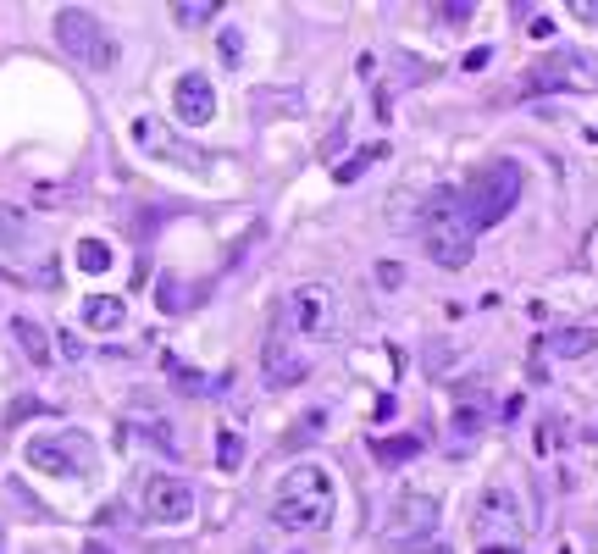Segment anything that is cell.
Returning a JSON list of instances; mask_svg holds the SVG:
<instances>
[{
    "label": "cell",
    "mask_w": 598,
    "mask_h": 554,
    "mask_svg": "<svg viewBox=\"0 0 598 554\" xmlns=\"http://www.w3.org/2000/svg\"><path fill=\"white\" fill-rule=\"evenodd\" d=\"M338 510V488H333V471L327 466H288L283 482L272 494V521L277 527H294V532H322Z\"/></svg>",
    "instance_id": "cell-1"
},
{
    "label": "cell",
    "mask_w": 598,
    "mask_h": 554,
    "mask_svg": "<svg viewBox=\"0 0 598 554\" xmlns=\"http://www.w3.org/2000/svg\"><path fill=\"white\" fill-rule=\"evenodd\" d=\"M421 244H427V255L443 266V272H460V266L471 261V250H477V228H471L466 205H460L455 189H438L427 205V217H421Z\"/></svg>",
    "instance_id": "cell-2"
},
{
    "label": "cell",
    "mask_w": 598,
    "mask_h": 554,
    "mask_svg": "<svg viewBox=\"0 0 598 554\" xmlns=\"http://www.w3.org/2000/svg\"><path fill=\"white\" fill-rule=\"evenodd\" d=\"M23 460L34 471H45V477L56 482H84L100 471V449L95 438L84 433V427H56V433H34L23 444Z\"/></svg>",
    "instance_id": "cell-3"
},
{
    "label": "cell",
    "mask_w": 598,
    "mask_h": 554,
    "mask_svg": "<svg viewBox=\"0 0 598 554\" xmlns=\"http://www.w3.org/2000/svg\"><path fill=\"white\" fill-rule=\"evenodd\" d=\"M515 200H521V167H515V161H493V167H482L477 178L466 183V194H460L471 228H493V222H504Z\"/></svg>",
    "instance_id": "cell-4"
},
{
    "label": "cell",
    "mask_w": 598,
    "mask_h": 554,
    "mask_svg": "<svg viewBox=\"0 0 598 554\" xmlns=\"http://www.w3.org/2000/svg\"><path fill=\"white\" fill-rule=\"evenodd\" d=\"M56 45L67 50L72 61L95 67V73H106L111 61H117V39H111V28L100 23L95 12H84V6H61V12H56Z\"/></svg>",
    "instance_id": "cell-5"
},
{
    "label": "cell",
    "mask_w": 598,
    "mask_h": 554,
    "mask_svg": "<svg viewBox=\"0 0 598 554\" xmlns=\"http://www.w3.org/2000/svg\"><path fill=\"white\" fill-rule=\"evenodd\" d=\"M338 327V300L327 283H299L283 300V333L294 338H327Z\"/></svg>",
    "instance_id": "cell-6"
},
{
    "label": "cell",
    "mask_w": 598,
    "mask_h": 554,
    "mask_svg": "<svg viewBox=\"0 0 598 554\" xmlns=\"http://www.w3.org/2000/svg\"><path fill=\"white\" fill-rule=\"evenodd\" d=\"M477 532H482V538H493V543L504 538V549H510V538L527 532V499L515 494L510 482H493L488 494L477 499Z\"/></svg>",
    "instance_id": "cell-7"
},
{
    "label": "cell",
    "mask_w": 598,
    "mask_h": 554,
    "mask_svg": "<svg viewBox=\"0 0 598 554\" xmlns=\"http://www.w3.org/2000/svg\"><path fill=\"white\" fill-rule=\"evenodd\" d=\"M144 516L156 521V527H183L194 516V488L172 471H156V477H144Z\"/></svg>",
    "instance_id": "cell-8"
},
{
    "label": "cell",
    "mask_w": 598,
    "mask_h": 554,
    "mask_svg": "<svg viewBox=\"0 0 598 554\" xmlns=\"http://www.w3.org/2000/svg\"><path fill=\"white\" fill-rule=\"evenodd\" d=\"M133 145L144 150V156H156V161H172V167H189V172H205L211 167V156H200L194 145H183L178 133L167 128V122H156V117H133Z\"/></svg>",
    "instance_id": "cell-9"
},
{
    "label": "cell",
    "mask_w": 598,
    "mask_h": 554,
    "mask_svg": "<svg viewBox=\"0 0 598 554\" xmlns=\"http://www.w3.org/2000/svg\"><path fill=\"white\" fill-rule=\"evenodd\" d=\"M432 527H438V499L421 494V488H405L388 510V532L394 538H432Z\"/></svg>",
    "instance_id": "cell-10"
},
{
    "label": "cell",
    "mask_w": 598,
    "mask_h": 554,
    "mask_svg": "<svg viewBox=\"0 0 598 554\" xmlns=\"http://www.w3.org/2000/svg\"><path fill=\"white\" fill-rule=\"evenodd\" d=\"M172 111H178L183 128H205V122L216 117V89L205 73H183L178 84H172Z\"/></svg>",
    "instance_id": "cell-11"
},
{
    "label": "cell",
    "mask_w": 598,
    "mask_h": 554,
    "mask_svg": "<svg viewBox=\"0 0 598 554\" xmlns=\"http://www.w3.org/2000/svg\"><path fill=\"white\" fill-rule=\"evenodd\" d=\"M593 84V73H587V61L582 56H549V61H538L527 73V95H543V89H587Z\"/></svg>",
    "instance_id": "cell-12"
},
{
    "label": "cell",
    "mask_w": 598,
    "mask_h": 554,
    "mask_svg": "<svg viewBox=\"0 0 598 554\" xmlns=\"http://www.w3.org/2000/svg\"><path fill=\"white\" fill-rule=\"evenodd\" d=\"M305 372H311V361H305V355L277 333L272 344H266V377H272V383H299Z\"/></svg>",
    "instance_id": "cell-13"
},
{
    "label": "cell",
    "mask_w": 598,
    "mask_h": 554,
    "mask_svg": "<svg viewBox=\"0 0 598 554\" xmlns=\"http://www.w3.org/2000/svg\"><path fill=\"white\" fill-rule=\"evenodd\" d=\"M122 322H128V305H122L117 294H89V300H84V327H95V333H117Z\"/></svg>",
    "instance_id": "cell-14"
},
{
    "label": "cell",
    "mask_w": 598,
    "mask_h": 554,
    "mask_svg": "<svg viewBox=\"0 0 598 554\" xmlns=\"http://www.w3.org/2000/svg\"><path fill=\"white\" fill-rule=\"evenodd\" d=\"M12 338L23 344V355H28L34 366H50V361H56V350H50V333H45L39 322H28V316H17V322H12Z\"/></svg>",
    "instance_id": "cell-15"
},
{
    "label": "cell",
    "mask_w": 598,
    "mask_h": 554,
    "mask_svg": "<svg viewBox=\"0 0 598 554\" xmlns=\"http://www.w3.org/2000/svg\"><path fill=\"white\" fill-rule=\"evenodd\" d=\"M549 350L560 355V361H582V355L598 350V333L593 327H560V333L549 338Z\"/></svg>",
    "instance_id": "cell-16"
},
{
    "label": "cell",
    "mask_w": 598,
    "mask_h": 554,
    "mask_svg": "<svg viewBox=\"0 0 598 554\" xmlns=\"http://www.w3.org/2000/svg\"><path fill=\"white\" fill-rule=\"evenodd\" d=\"M371 449H377V460H383V466H399V460L421 455V438H416V433H399V438H371Z\"/></svg>",
    "instance_id": "cell-17"
},
{
    "label": "cell",
    "mask_w": 598,
    "mask_h": 554,
    "mask_svg": "<svg viewBox=\"0 0 598 554\" xmlns=\"http://www.w3.org/2000/svg\"><path fill=\"white\" fill-rule=\"evenodd\" d=\"M111 261H117V255H111V244H106V239H78V266H84L89 277L111 272Z\"/></svg>",
    "instance_id": "cell-18"
},
{
    "label": "cell",
    "mask_w": 598,
    "mask_h": 554,
    "mask_svg": "<svg viewBox=\"0 0 598 554\" xmlns=\"http://www.w3.org/2000/svg\"><path fill=\"white\" fill-rule=\"evenodd\" d=\"M216 466H222V471H239L244 466V438L233 433V427H222V433H216Z\"/></svg>",
    "instance_id": "cell-19"
},
{
    "label": "cell",
    "mask_w": 598,
    "mask_h": 554,
    "mask_svg": "<svg viewBox=\"0 0 598 554\" xmlns=\"http://www.w3.org/2000/svg\"><path fill=\"white\" fill-rule=\"evenodd\" d=\"M211 17H216L211 0H189V6H172V23H178V28H205Z\"/></svg>",
    "instance_id": "cell-20"
},
{
    "label": "cell",
    "mask_w": 598,
    "mask_h": 554,
    "mask_svg": "<svg viewBox=\"0 0 598 554\" xmlns=\"http://www.w3.org/2000/svg\"><path fill=\"white\" fill-rule=\"evenodd\" d=\"M371 161H383V145H366V150H360V156H349V161H344V167H338V172H333V178H338V183H355V178H360V172H366V167H371Z\"/></svg>",
    "instance_id": "cell-21"
},
{
    "label": "cell",
    "mask_w": 598,
    "mask_h": 554,
    "mask_svg": "<svg viewBox=\"0 0 598 554\" xmlns=\"http://www.w3.org/2000/svg\"><path fill=\"white\" fill-rule=\"evenodd\" d=\"M455 433H460V438L482 433V410H477V405H460V410H455Z\"/></svg>",
    "instance_id": "cell-22"
},
{
    "label": "cell",
    "mask_w": 598,
    "mask_h": 554,
    "mask_svg": "<svg viewBox=\"0 0 598 554\" xmlns=\"http://www.w3.org/2000/svg\"><path fill=\"white\" fill-rule=\"evenodd\" d=\"M222 61H228V67H239V61H244V34H239V28L222 34Z\"/></svg>",
    "instance_id": "cell-23"
},
{
    "label": "cell",
    "mask_w": 598,
    "mask_h": 554,
    "mask_svg": "<svg viewBox=\"0 0 598 554\" xmlns=\"http://www.w3.org/2000/svg\"><path fill=\"white\" fill-rule=\"evenodd\" d=\"M438 17L443 23H455V28H466L471 17H477V6H438Z\"/></svg>",
    "instance_id": "cell-24"
},
{
    "label": "cell",
    "mask_w": 598,
    "mask_h": 554,
    "mask_svg": "<svg viewBox=\"0 0 598 554\" xmlns=\"http://www.w3.org/2000/svg\"><path fill=\"white\" fill-rule=\"evenodd\" d=\"M571 17L576 23H598V0H571Z\"/></svg>",
    "instance_id": "cell-25"
},
{
    "label": "cell",
    "mask_w": 598,
    "mask_h": 554,
    "mask_svg": "<svg viewBox=\"0 0 598 554\" xmlns=\"http://www.w3.org/2000/svg\"><path fill=\"white\" fill-rule=\"evenodd\" d=\"M84 554H111V549H106V543H84Z\"/></svg>",
    "instance_id": "cell-26"
},
{
    "label": "cell",
    "mask_w": 598,
    "mask_h": 554,
    "mask_svg": "<svg viewBox=\"0 0 598 554\" xmlns=\"http://www.w3.org/2000/svg\"><path fill=\"white\" fill-rule=\"evenodd\" d=\"M482 554H521V549H504V543H493V549H482Z\"/></svg>",
    "instance_id": "cell-27"
},
{
    "label": "cell",
    "mask_w": 598,
    "mask_h": 554,
    "mask_svg": "<svg viewBox=\"0 0 598 554\" xmlns=\"http://www.w3.org/2000/svg\"><path fill=\"white\" fill-rule=\"evenodd\" d=\"M421 554H449V549H443V543H427V549H421Z\"/></svg>",
    "instance_id": "cell-28"
},
{
    "label": "cell",
    "mask_w": 598,
    "mask_h": 554,
    "mask_svg": "<svg viewBox=\"0 0 598 554\" xmlns=\"http://www.w3.org/2000/svg\"><path fill=\"white\" fill-rule=\"evenodd\" d=\"M0 554H6V532H0Z\"/></svg>",
    "instance_id": "cell-29"
}]
</instances>
